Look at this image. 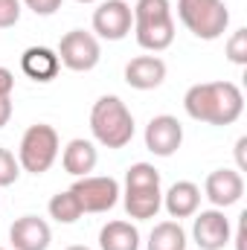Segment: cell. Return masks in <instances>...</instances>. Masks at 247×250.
Here are the masks:
<instances>
[{
    "instance_id": "f546056e",
    "label": "cell",
    "mask_w": 247,
    "mask_h": 250,
    "mask_svg": "<svg viewBox=\"0 0 247 250\" xmlns=\"http://www.w3.org/2000/svg\"><path fill=\"white\" fill-rule=\"evenodd\" d=\"M67 250H90V248H84V245H73V248H67Z\"/></svg>"
},
{
    "instance_id": "cb8c5ba5",
    "label": "cell",
    "mask_w": 247,
    "mask_h": 250,
    "mask_svg": "<svg viewBox=\"0 0 247 250\" xmlns=\"http://www.w3.org/2000/svg\"><path fill=\"white\" fill-rule=\"evenodd\" d=\"M21 21V0H0V29H9Z\"/></svg>"
},
{
    "instance_id": "6da1fadb",
    "label": "cell",
    "mask_w": 247,
    "mask_h": 250,
    "mask_svg": "<svg viewBox=\"0 0 247 250\" xmlns=\"http://www.w3.org/2000/svg\"><path fill=\"white\" fill-rule=\"evenodd\" d=\"M184 108L195 123L233 125L245 114V93L233 82H198L186 90Z\"/></svg>"
},
{
    "instance_id": "f1b7e54d",
    "label": "cell",
    "mask_w": 247,
    "mask_h": 250,
    "mask_svg": "<svg viewBox=\"0 0 247 250\" xmlns=\"http://www.w3.org/2000/svg\"><path fill=\"white\" fill-rule=\"evenodd\" d=\"M245 218L247 212H242V224H239V233H236V248L239 250H245Z\"/></svg>"
},
{
    "instance_id": "30bf717a",
    "label": "cell",
    "mask_w": 247,
    "mask_h": 250,
    "mask_svg": "<svg viewBox=\"0 0 247 250\" xmlns=\"http://www.w3.org/2000/svg\"><path fill=\"white\" fill-rule=\"evenodd\" d=\"M184 143V125L172 114L151 117L145 125V148L157 157H172Z\"/></svg>"
},
{
    "instance_id": "ac0fdd59",
    "label": "cell",
    "mask_w": 247,
    "mask_h": 250,
    "mask_svg": "<svg viewBox=\"0 0 247 250\" xmlns=\"http://www.w3.org/2000/svg\"><path fill=\"white\" fill-rule=\"evenodd\" d=\"M99 250H140V233L131 221H108L99 230Z\"/></svg>"
},
{
    "instance_id": "ba28073f",
    "label": "cell",
    "mask_w": 247,
    "mask_h": 250,
    "mask_svg": "<svg viewBox=\"0 0 247 250\" xmlns=\"http://www.w3.org/2000/svg\"><path fill=\"white\" fill-rule=\"evenodd\" d=\"M134 29V12L125 0H105L93 12V32L105 41H123Z\"/></svg>"
},
{
    "instance_id": "e0dca14e",
    "label": "cell",
    "mask_w": 247,
    "mask_h": 250,
    "mask_svg": "<svg viewBox=\"0 0 247 250\" xmlns=\"http://www.w3.org/2000/svg\"><path fill=\"white\" fill-rule=\"evenodd\" d=\"M125 212L137 221H145V218H154L163 207V192L160 187L151 189H125Z\"/></svg>"
},
{
    "instance_id": "9c48e42d",
    "label": "cell",
    "mask_w": 247,
    "mask_h": 250,
    "mask_svg": "<svg viewBox=\"0 0 247 250\" xmlns=\"http://www.w3.org/2000/svg\"><path fill=\"white\" fill-rule=\"evenodd\" d=\"M230 218L224 209H201L195 212L192 224V239L201 250H224L230 245Z\"/></svg>"
},
{
    "instance_id": "1f68e13d",
    "label": "cell",
    "mask_w": 247,
    "mask_h": 250,
    "mask_svg": "<svg viewBox=\"0 0 247 250\" xmlns=\"http://www.w3.org/2000/svg\"><path fill=\"white\" fill-rule=\"evenodd\" d=\"M0 250H3V248H0Z\"/></svg>"
},
{
    "instance_id": "277c9868",
    "label": "cell",
    "mask_w": 247,
    "mask_h": 250,
    "mask_svg": "<svg viewBox=\"0 0 247 250\" xmlns=\"http://www.w3.org/2000/svg\"><path fill=\"white\" fill-rule=\"evenodd\" d=\"M59 148H62L59 131L47 123H35V125H29V128L23 131V137H21L18 163H21V169L29 172V175H44V172H50V166L56 163Z\"/></svg>"
},
{
    "instance_id": "d4e9b609",
    "label": "cell",
    "mask_w": 247,
    "mask_h": 250,
    "mask_svg": "<svg viewBox=\"0 0 247 250\" xmlns=\"http://www.w3.org/2000/svg\"><path fill=\"white\" fill-rule=\"evenodd\" d=\"M26 9H32L35 15H41V18H50V15H56L59 9H62V0H21Z\"/></svg>"
},
{
    "instance_id": "d6986e66",
    "label": "cell",
    "mask_w": 247,
    "mask_h": 250,
    "mask_svg": "<svg viewBox=\"0 0 247 250\" xmlns=\"http://www.w3.org/2000/svg\"><path fill=\"white\" fill-rule=\"evenodd\" d=\"M148 250H186V233L181 221H160L148 236Z\"/></svg>"
},
{
    "instance_id": "83f0119b",
    "label": "cell",
    "mask_w": 247,
    "mask_h": 250,
    "mask_svg": "<svg viewBox=\"0 0 247 250\" xmlns=\"http://www.w3.org/2000/svg\"><path fill=\"white\" fill-rule=\"evenodd\" d=\"M245 148H247V137H239V143H236V163H239V172H245L247 169Z\"/></svg>"
},
{
    "instance_id": "8fae6325",
    "label": "cell",
    "mask_w": 247,
    "mask_h": 250,
    "mask_svg": "<svg viewBox=\"0 0 247 250\" xmlns=\"http://www.w3.org/2000/svg\"><path fill=\"white\" fill-rule=\"evenodd\" d=\"M204 195L209 198V204L215 209H227L233 204L242 201L245 195V178L239 169H215L209 172L206 184H204Z\"/></svg>"
},
{
    "instance_id": "7402d4cb",
    "label": "cell",
    "mask_w": 247,
    "mask_h": 250,
    "mask_svg": "<svg viewBox=\"0 0 247 250\" xmlns=\"http://www.w3.org/2000/svg\"><path fill=\"white\" fill-rule=\"evenodd\" d=\"M227 59L239 67L247 64V29H236L227 41Z\"/></svg>"
},
{
    "instance_id": "3957f363",
    "label": "cell",
    "mask_w": 247,
    "mask_h": 250,
    "mask_svg": "<svg viewBox=\"0 0 247 250\" xmlns=\"http://www.w3.org/2000/svg\"><path fill=\"white\" fill-rule=\"evenodd\" d=\"M90 134L105 148H125L134 140V117L120 96L96 99L90 111Z\"/></svg>"
},
{
    "instance_id": "9a60e30c",
    "label": "cell",
    "mask_w": 247,
    "mask_h": 250,
    "mask_svg": "<svg viewBox=\"0 0 247 250\" xmlns=\"http://www.w3.org/2000/svg\"><path fill=\"white\" fill-rule=\"evenodd\" d=\"M96 160H99L96 146H93L90 140H82V137L70 140V143L64 146V151H62L64 172L73 175V178H84V175H90V172L96 169Z\"/></svg>"
},
{
    "instance_id": "52a82bcc",
    "label": "cell",
    "mask_w": 247,
    "mask_h": 250,
    "mask_svg": "<svg viewBox=\"0 0 247 250\" xmlns=\"http://www.w3.org/2000/svg\"><path fill=\"white\" fill-rule=\"evenodd\" d=\"M70 192L76 195L82 212H108L117 207V201L123 195L120 184L111 175H84L70 187Z\"/></svg>"
},
{
    "instance_id": "7c38bea8",
    "label": "cell",
    "mask_w": 247,
    "mask_h": 250,
    "mask_svg": "<svg viewBox=\"0 0 247 250\" xmlns=\"http://www.w3.org/2000/svg\"><path fill=\"white\" fill-rule=\"evenodd\" d=\"M9 242L15 250H47L53 242L50 224L38 215H21L9 227Z\"/></svg>"
},
{
    "instance_id": "4316f807",
    "label": "cell",
    "mask_w": 247,
    "mask_h": 250,
    "mask_svg": "<svg viewBox=\"0 0 247 250\" xmlns=\"http://www.w3.org/2000/svg\"><path fill=\"white\" fill-rule=\"evenodd\" d=\"M12 120V96H0V128Z\"/></svg>"
},
{
    "instance_id": "4dcf8cb0",
    "label": "cell",
    "mask_w": 247,
    "mask_h": 250,
    "mask_svg": "<svg viewBox=\"0 0 247 250\" xmlns=\"http://www.w3.org/2000/svg\"><path fill=\"white\" fill-rule=\"evenodd\" d=\"M76 3H96V0H76Z\"/></svg>"
},
{
    "instance_id": "5bb4252c",
    "label": "cell",
    "mask_w": 247,
    "mask_h": 250,
    "mask_svg": "<svg viewBox=\"0 0 247 250\" xmlns=\"http://www.w3.org/2000/svg\"><path fill=\"white\" fill-rule=\"evenodd\" d=\"M163 207H166V212L172 215V218H192L195 212H198V207H201V189L198 184H192V181H178V184H172L169 192L163 195Z\"/></svg>"
},
{
    "instance_id": "7a4b0ae2",
    "label": "cell",
    "mask_w": 247,
    "mask_h": 250,
    "mask_svg": "<svg viewBox=\"0 0 247 250\" xmlns=\"http://www.w3.org/2000/svg\"><path fill=\"white\" fill-rule=\"evenodd\" d=\"M134 12V35L137 44L148 53H163L175 41V18L169 0H137Z\"/></svg>"
},
{
    "instance_id": "603a6c76",
    "label": "cell",
    "mask_w": 247,
    "mask_h": 250,
    "mask_svg": "<svg viewBox=\"0 0 247 250\" xmlns=\"http://www.w3.org/2000/svg\"><path fill=\"white\" fill-rule=\"evenodd\" d=\"M21 175V163L9 148H0V187H12Z\"/></svg>"
},
{
    "instance_id": "5b68a950",
    "label": "cell",
    "mask_w": 247,
    "mask_h": 250,
    "mask_svg": "<svg viewBox=\"0 0 247 250\" xmlns=\"http://www.w3.org/2000/svg\"><path fill=\"white\" fill-rule=\"evenodd\" d=\"M178 18L201 41H215L230 26V9L224 0H178Z\"/></svg>"
},
{
    "instance_id": "2e32d148",
    "label": "cell",
    "mask_w": 247,
    "mask_h": 250,
    "mask_svg": "<svg viewBox=\"0 0 247 250\" xmlns=\"http://www.w3.org/2000/svg\"><path fill=\"white\" fill-rule=\"evenodd\" d=\"M21 70L32 82H53L62 70V62H59V53L50 47H29L21 56Z\"/></svg>"
},
{
    "instance_id": "ffe728a7",
    "label": "cell",
    "mask_w": 247,
    "mask_h": 250,
    "mask_svg": "<svg viewBox=\"0 0 247 250\" xmlns=\"http://www.w3.org/2000/svg\"><path fill=\"white\" fill-rule=\"evenodd\" d=\"M50 218H56L59 224H76L84 212H82V207H79V201H76V195L70 192V189H64V192H56L53 198H50Z\"/></svg>"
},
{
    "instance_id": "8992f818",
    "label": "cell",
    "mask_w": 247,
    "mask_h": 250,
    "mask_svg": "<svg viewBox=\"0 0 247 250\" xmlns=\"http://www.w3.org/2000/svg\"><path fill=\"white\" fill-rule=\"evenodd\" d=\"M59 62L73 70V73H87L93 70L99 59H102V47H99V38L93 32H84V29H70L59 41Z\"/></svg>"
},
{
    "instance_id": "44dd1931",
    "label": "cell",
    "mask_w": 247,
    "mask_h": 250,
    "mask_svg": "<svg viewBox=\"0 0 247 250\" xmlns=\"http://www.w3.org/2000/svg\"><path fill=\"white\" fill-rule=\"evenodd\" d=\"M160 187V172L151 163H134L125 172V189H151Z\"/></svg>"
},
{
    "instance_id": "484cf974",
    "label": "cell",
    "mask_w": 247,
    "mask_h": 250,
    "mask_svg": "<svg viewBox=\"0 0 247 250\" xmlns=\"http://www.w3.org/2000/svg\"><path fill=\"white\" fill-rule=\"evenodd\" d=\"M15 87V73L9 67H0V96H12Z\"/></svg>"
},
{
    "instance_id": "4fadbf2b",
    "label": "cell",
    "mask_w": 247,
    "mask_h": 250,
    "mask_svg": "<svg viewBox=\"0 0 247 250\" xmlns=\"http://www.w3.org/2000/svg\"><path fill=\"white\" fill-rule=\"evenodd\" d=\"M166 79V62L160 56H137L125 64V82L134 90H154Z\"/></svg>"
}]
</instances>
